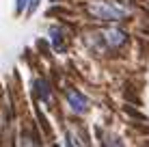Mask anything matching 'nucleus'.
Returning <instances> with one entry per match:
<instances>
[{"mask_svg": "<svg viewBox=\"0 0 149 147\" xmlns=\"http://www.w3.org/2000/svg\"><path fill=\"white\" fill-rule=\"evenodd\" d=\"M35 91H37V95L43 100L45 104H52V93H50V87H48L45 80H41V78L35 80Z\"/></svg>", "mask_w": 149, "mask_h": 147, "instance_id": "obj_4", "label": "nucleus"}, {"mask_svg": "<svg viewBox=\"0 0 149 147\" xmlns=\"http://www.w3.org/2000/svg\"><path fill=\"white\" fill-rule=\"evenodd\" d=\"M26 2H28V0H17V4H15V9H17V11H22V9L26 7Z\"/></svg>", "mask_w": 149, "mask_h": 147, "instance_id": "obj_8", "label": "nucleus"}, {"mask_svg": "<svg viewBox=\"0 0 149 147\" xmlns=\"http://www.w3.org/2000/svg\"><path fill=\"white\" fill-rule=\"evenodd\" d=\"M104 147H123V143L119 139H117V136H108V141H104Z\"/></svg>", "mask_w": 149, "mask_h": 147, "instance_id": "obj_6", "label": "nucleus"}, {"mask_svg": "<svg viewBox=\"0 0 149 147\" xmlns=\"http://www.w3.org/2000/svg\"><path fill=\"white\" fill-rule=\"evenodd\" d=\"M104 41L110 45V48H119V45H123L127 41V35L123 33V30H119V28H108L104 33Z\"/></svg>", "mask_w": 149, "mask_h": 147, "instance_id": "obj_3", "label": "nucleus"}, {"mask_svg": "<svg viewBox=\"0 0 149 147\" xmlns=\"http://www.w3.org/2000/svg\"><path fill=\"white\" fill-rule=\"evenodd\" d=\"M89 13L97 20H106V22H117L127 15V9L119 2H108V0H95L89 4Z\"/></svg>", "mask_w": 149, "mask_h": 147, "instance_id": "obj_1", "label": "nucleus"}, {"mask_svg": "<svg viewBox=\"0 0 149 147\" xmlns=\"http://www.w3.org/2000/svg\"><path fill=\"white\" fill-rule=\"evenodd\" d=\"M37 4H39V0H28V11H35Z\"/></svg>", "mask_w": 149, "mask_h": 147, "instance_id": "obj_7", "label": "nucleus"}, {"mask_svg": "<svg viewBox=\"0 0 149 147\" xmlns=\"http://www.w3.org/2000/svg\"><path fill=\"white\" fill-rule=\"evenodd\" d=\"M65 95H67V102H69V108L74 110V113H86V108H89V100L84 98V95L80 93V91L76 89H67L65 91Z\"/></svg>", "mask_w": 149, "mask_h": 147, "instance_id": "obj_2", "label": "nucleus"}, {"mask_svg": "<svg viewBox=\"0 0 149 147\" xmlns=\"http://www.w3.org/2000/svg\"><path fill=\"white\" fill-rule=\"evenodd\" d=\"M48 35H50V39H52V45L58 50V52H63V50H65V43H63V33H61V28H58V26H52Z\"/></svg>", "mask_w": 149, "mask_h": 147, "instance_id": "obj_5", "label": "nucleus"}, {"mask_svg": "<svg viewBox=\"0 0 149 147\" xmlns=\"http://www.w3.org/2000/svg\"><path fill=\"white\" fill-rule=\"evenodd\" d=\"M65 147H74V145H71V141H69V139H65Z\"/></svg>", "mask_w": 149, "mask_h": 147, "instance_id": "obj_9", "label": "nucleus"}]
</instances>
